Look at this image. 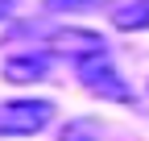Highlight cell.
<instances>
[{
  "mask_svg": "<svg viewBox=\"0 0 149 141\" xmlns=\"http://www.w3.org/2000/svg\"><path fill=\"white\" fill-rule=\"evenodd\" d=\"M74 75H79V83L87 87L91 96H104V100H133V91H128V83L120 79V70L112 66V54L108 46L104 50H91V54L74 58Z\"/></svg>",
  "mask_w": 149,
  "mask_h": 141,
  "instance_id": "obj_1",
  "label": "cell"
},
{
  "mask_svg": "<svg viewBox=\"0 0 149 141\" xmlns=\"http://www.w3.org/2000/svg\"><path fill=\"white\" fill-rule=\"evenodd\" d=\"M54 120L50 100H8L0 104V137H33Z\"/></svg>",
  "mask_w": 149,
  "mask_h": 141,
  "instance_id": "obj_2",
  "label": "cell"
},
{
  "mask_svg": "<svg viewBox=\"0 0 149 141\" xmlns=\"http://www.w3.org/2000/svg\"><path fill=\"white\" fill-rule=\"evenodd\" d=\"M50 66H54L50 50H25V54H8L0 70H4L8 83H37V79L50 75Z\"/></svg>",
  "mask_w": 149,
  "mask_h": 141,
  "instance_id": "obj_3",
  "label": "cell"
},
{
  "mask_svg": "<svg viewBox=\"0 0 149 141\" xmlns=\"http://www.w3.org/2000/svg\"><path fill=\"white\" fill-rule=\"evenodd\" d=\"M104 46L108 42L100 38V33H91V29H54L50 33V54H66L70 62L91 54V50H104Z\"/></svg>",
  "mask_w": 149,
  "mask_h": 141,
  "instance_id": "obj_4",
  "label": "cell"
},
{
  "mask_svg": "<svg viewBox=\"0 0 149 141\" xmlns=\"http://www.w3.org/2000/svg\"><path fill=\"white\" fill-rule=\"evenodd\" d=\"M108 21H112V29H120V33L149 29V0H116L112 13H108Z\"/></svg>",
  "mask_w": 149,
  "mask_h": 141,
  "instance_id": "obj_5",
  "label": "cell"
},
{
  "mask_svg": "<svg viewBox=\"0 0 149 141\" xmlns=\"http://www.w3.org/2000/svg\"><path fill=\"white\" fill-rule=\"evenodd\" d=\"M100 137H104L100 120H70L62 129V141H100Z\"/></svg>",
  "mask_w": 149,
  "mask_h": 141,
  "instance_id": "obj_6",
  "label": "cell"
},
{
  "mask_svg": "<svg viewBox=\"0 0 149 141\" xmlns=\"http://www.w3.org/2000/svg\"><path fill=\"white\" fill-rule=\"evenodd\" d=\"M91 4H100V0H46V13H62V8L83 13V8H91Z\"/></svg>",
  "mask_w": 149,
  "mask_h": 141,
  "instance_id": "obj_7",
  "label": "cell"
}]
</instances>
